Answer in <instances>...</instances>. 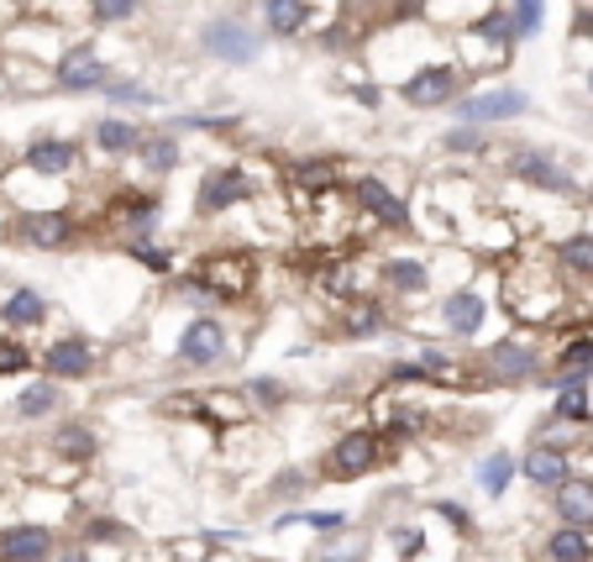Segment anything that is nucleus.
Returning <instances> with one entry per match:
<instances>
[{
	"instance_id": "nucleus-1",
	"label": "nucleus",
	"mask_w": 593,
	"mask_h": 562,
	"mask_svg": "<svg viewBox=\"0 0 593 562\" xmlns=\"http://www.w3.org/2000/svg\"><path fill=\"white\" fill-rule=\"evenodd\" d=\"M541 374H546V347L525 326L483 341L473 358V374L462 362V379H473L468 389H520V384H541Z\"/></svg>"
},
{
	"instance_id": "nucleus-2",
	"label": "nucleus",
	"mask_w": 593,
	"mask_h": 562,
	"mask_svg": "<svg viewBox=\"0 0 593 562\" xmlns=\"http://www.w3.org/2000/svg\"><path fill=\"white\" fill-rule=\"evenodd\" d=\"M389 462V442H384V431L378 426H347V431H337L331 437V447L320 452V483H357V479H368V473H378Z\"/></svg>"
},
{
	"instance_id": "nucleus-3",
	"label": "nucleus",
	"mask_w": 593,
	"mask_h": 562,
	"mask_svg": "<svg viewBox=\"0 0 593 562\" xmlns=\"http://www.w3.org/2000/svg\"><path fill=\"white\" fill-rule=\"evenodd\" d=\"M232 326L221 321L216 310H205V316H190V321L178 326L174 347H168V358H174L178 374H216L232 362Z\"/></svg>"
},
{
	"instance_id": "nucleus-4",
	"label": "nucleus",
	"mask_w": 593,
	"mask_h": 562,
	"mask_svg": "<svg viewBox=\"0 0 593 562\" xmlns=\"http://www.w3.org/2000/svg\"><path fill=\"white\" fill-rule=\"evenodd\" d=\"M257 195H263V184L247 163H211L195 184V222H221L242 205H257Z\"/></svg>"
},
{
	"instance_id": "nucleus-5",
	"label": "nucleus",
	"mask_w": 593,
	"mask_h": 562,
	"mask_svg": "<svg viewBox=\"0 0 593 562\" xmlns=\"http://www.w3.org/2000/svg\"><path fill=\"white\" fill-rule=\"evenodd\" d=\"M200 53L205 59L226 63V69H253L263 59V32H257L253 21L242 17V11H221V17H205L200 21Z\"/></svg>"
},
{
	"instance_id": "nucleus-6",
	"label": "nucleus",
	"mask_w": 593,
	"mask_h": 562,
	"mask_svg": "<svg viewBox=\"0 0 593 562\" xmlns=\"http://www.w3.org/2000/svg\"><path fill=\"white\" fill-rule=\"evenodd\" d=\"M489 310H494L489 284H452V289L436 295V326H441V337L457 341V347H468V341L483 337Z\"/></svg>"
},
{
	"instance_id": "nucleus-7",
	"label": "nucleus",
	"mask_w": 593,
	"mask_h": 562,
	"mask_svg": "<svg viewBox=\"0 0 593 562\" xmlns=\"http://www.w3.org/2000/svg\"><path fill=\"white\" fill-rule=\"evenodd\" d=\"M374 289L389 305H420L436 289V258L420 253H384L374 263Z\"/></svg>"
},
{
	"instance_id": "nucleus-8",
	"label": "nucleus",
	"mask_w": 593,
	"mask_h": 562,
	"mask_svg": "<svg viewBox=\"0 0 593 562\" xmlns=\"http://www.w3.org/2000/svg\"><path fill=\"white\" fill-rule=\"evenodd\" d=\"M499 163H504V174H510L514 184H525V190H541V195H577V180L568 174V163L552 159V153L535 147V142H510V147L499 153Z\"/></svg>"
},
{
	"instance_id": "nucleus-9",
	"label": "nucleus",
	"mask_w": 593,
	"mask_h": 562,
	"mask_svg": "<svg viewBox=\"0 0 593 562\" xmlns=\"http://www.w3.org/2000/svg\"><path fill=\"white\" fill-rule=\"evenodd\" d=\"M190 274L205 279L221 295V305H242L257 289V253H237V247H211L190 263Z\"/></svg>"
},
{
	"instance_id": "nucleus-10",
	"label": "nucleus",
	"mask_w": 593,
	"mask_h": 562,
	"mask_svg": "<svg viewBox=\"0 0 593 562\" xmlns=\"http://www.w3.org/2000/svg\"><path fill=\"white\" fill-rule=\"evenodd\" d=\"M111 84V63L100 53L95 38H74L59 48V59H53V90L59 95H100Z\"/></svg>"
},
{
	"instance_id": "nucleus-11",
	"label": "nucleus",
	"mask_w": 593,
	"mask_h": 562,
	"mask_svg": "<svg viewBox=\"0 0 593 562\" xmlns=\"http://www.w3.org/2000/svg\"><path fill=\"white\" fill-rule=\"evenodd\" d=\"M100 368V341L90 331H59V337L42 341L38 352V374L53 384H84L95 379Z\"/></svg>"
},
{
	"instance_id": "nucleus-12",
	"label": "nucleus",
	"mask_w": 593,
	"mask_h": 562,
	"mask_svg": "<svg viewBox=\"0 0 593 562\" xmlns=\"http://www.w3.org/2000/svg\"><path fill=\"white\" fill-rule=\"evenodd\" d=\"M347 195H352L357 216H368V222L384 226V232H399V237L416 232V211H410V201H405L399 190H389L384 174H352Z\"/></svg>"
},
{
	"instance_id": "nucleus-13",
	"label": "nucleus",
	"mask_w": 593,
	"mask_h": 562,
	"mask_svg": "<svg viewBox=\"0 0 593 562\" xmlns=\"http://www.w3.org/2000/svg\"><path fill=\"white\" fill-rule=\"evenodd\" d=\"M457 126H494V121H520L531 111V95L520 84H489V90H468L447 105Z\"/></svg>"
},
{
	"instance_id": "nucleus-14",
	"label": "nucleus",
	"mask_w": 593,
	"mask_h": 562,
	"mask_svg": "<svg viewBox=\"0 0 593 562\" xmlns=\"http://www.w3.org/2000/svg\"><path fill=\"white\" fill-rule=\"evenodd\" d=\"M11 237L21 247H32V253H63V247H74L84 237V226L69 205H59V211H17Z\"/></svg>"
},
{
	"instance_id": "nucleus-15",
	"label": "nucleus",
	"mask_w": 593,
	"mask_h": 562,
	"mask_svg": "<svg viewBox=\"0 0 593 562\" xmlns=\"http://www.w3.org/2000/svg\"><path fill=\"white\" fill-rule=\"evenodd\" d=\"M389 326H395V305L378 289H362V295H352V300H341L331 310V337L337 341H378Z\"/></svg>"
},
{
	"instance_id": "nucleus-16",
	"label": "nucleus",
	"mask_w": 593,
	"mask_h": 562,
	"mask_svg": "<svg viewBox=\"0 0 593 562\" xmlns=\"http://www.w3.org/2000/svg\"><path fill=\"white\" fill-rule=\"evenodd\" d=\"M395 90L410 111H447V105L462 95V69H457V63H420Z\"/></svg>"
},
{
	"instance_id": "nucleus-17",
	"label": "nucleus",
	"mask_w": 593,
	"mask_h": 562,
	"mask_svg": "<svg viewBox=\"0 0 593 562\" xmlns=\"http://www.w3.org/2000/svg\"><path fill=\"white\" fill-rule=\"evenodd\" d=\"M80 159H84V142L59 137V132H38V137L21 147V168L48 184H69L74 168H80Z\"/></svg>"
},
{
	"instance_id": "nucleus-18",
	"label": "nucleus",
	"mask_w": 593,
	"mask_h": 562,
	"mask_svg": "<svg viewBox=\"0 0 593 562\" xmlns=\"http://www.w3.org/2000/svg\"><path fill=\"white\" fill-rule=\"evenodd\" d=\"M48 458L63 462L69 473H84L100 458V426L90 416H59L48 426Z\"/></svg>"
},
{
	"instance_id": "nucleus-19",
	"label": "nucleus",
	"mask_w": 593,
	"mask_h": 562,
	"mask_svg": "<svg viewBox=\"0 0 593 562\" xmlns=\"http://www.w3.org/2000/svg\"><path fill=\"white\" fill-rule=\"evenodd\" d=\"M53 321V295L38 289V284H6L0 289V331L11 337H27V331H42Z\"/></svg>"
},
{
	"instance_id": "nucleus-20",
	"label": "nucleus",
	"mask_w": 593,
	"mask_h": 562,
	"mask_svg": "<svg viewBox=\"0 0 593 562\" xmlns=\"http://www.w3.org/2000/svg\"><path fill=\"white\" fill-rule=\"evenodd\" d=\"M541 389L552 395V416L546 421L568 426V431L593 426V379H583V374H541Z\"/></svg>"
},
{
	"instance_id": "nucleus-21",
	"label": "nucleus",
	"mask_w": 593,
	"mask_h": 562,
	"mask_svg": "<svg viewBox=\"0 0 593 562\" xmlns=\"http://www.w3.org/2000/svg\"><path fill=\"white\" fill-rule=\"evenodd\" d=\"M59 542H63L59 525L11 521V525H0V562H53Z\"/></svg>"
},
{
	"instance_id": "nucleus-22",
	"label": "nucleus",
	"mask_w": 593,
	"mask_h": 562,
	"mask_svg": "<svg viewBox=\"0 0 593 562\" xmlns=\"http://www.w3.org/2000/svg\"><path fill=\"white\" fill-rule=\"evenodd\" d=\"M310 284H316V300H326L331 310H337L341 300H352V295H362V289H368L362 268H357L347 253H320L316 268H310Z\"/></svg>"
},
{
	"instance_id": "nucleus-23",
	"label": "nucleus",
	"mask_w": 593,
	"mask_h": 562,
	"mask_svg": "<svg viewBox=\"0 0 593 562\" xmlns=\"http://www.w3.org/2000/svg\"><path fill=\"white\" fill-rule=\"evenodd\" d=\"M514 458H520V483H531L541 494H552L556 483L573 479V452H568V447L525 442V452H514Z\"/></svg>"
},
{
	"instance_id": "nucleus-24",
	"label": "nucleus",
	"mask_w": 593,
	"mask_h": 562,
	"mask_svg": "<svg viewBox=\"0 0 593 562\" xmlns=\"http://www.w3.org/2000/svg\"><path fill=\"white\" fill-rule=\"evenodd\" d=\"M63 405H69V395H63V384H53V379H27L11 395V421H21V426H53L63 416Z\"/></svg>"
},
{
	"instance_id": "nucleus-25",
	"label": "nucleus",
	"mask_w": 593,
	"mask_h": 562,
	"mask_svg": "<svg viewBox=\"0 0 593 562\" xmlns=\"http://www.w3.org/2000/svg\"><path fill=\"white\" fill-rule=\"evenodd\" d=\"M457 237L468 242V253H473V258H483V263L514 258V226H510V216H494V211L468 216V222L457 226Z\"/></svg>"
},
{
	"instance_id": "nucleus-26",
	"label": "nucleus",
	"mask_w": 593,
	"mask_h": 562,
	"mask_svg": "<svg viewBox=\"0 0 593 562\" xmlns=\"http://www.w3.org/2000/svg\"><path fill=\"white\" fill-rule=\"evenodd\" d=\"M462 42H478V48H489L494 63H504L514 53V27H510V11H504V0L499 6H483L478 17H468L462 27Z\"/></svg>"
},
{
	"instance_id": "nucleus-27",
	"label": "nucleus",
	"mask_w": 593,
	"mask_h": 562,
	"mask_svg": "<svg viewBox=\"0 0 593 562\" xmlns=\"http://www.w3.org/2000/svg\"><path fill=\"white\" fill-rule=\"evenodd\" d=\"M520 483V458H514L510 447H494V452H483L473 462V489L483 500H510V489Z\"/></svg>"
},
{
	"instance_id": "nucleus-28",
	"label": "nucleus",
	"mask_w": 593,
	"mask_h": 562,
	"mask_svg": "<svg viewBox=\"0 0 593 562\" xmlns=\"http://www.w3.org/2000/svg\"><path fill=\"white\" fill-rule=\"evenodd\" d=\"M552 521L593 531V473H573L568 483L552 489Z\"/></svg>"
},
{
	"instance_id": "nucleus-29",
	"label": "nucleus",
	"mask_w": 593,
	"mask_h": 562,
	"mask_svg": "<svg viewBox=\"0 0 593 562\" xmlns=\"http://www.w3.org/2000/svg\"><path fill=\"white\" fill-rule=\"evenodd\" d=\"M74 542H84L90 552H121V546L137 542V525L116 521L111 510H84L80 525H74Z\"/></svg>"
},
{
	"instance_id": "nucleus-30",
	"label": "nucleus",
	"mask_w": 593,
	"mask_h": 562,
	"mask_svg": "<svg viewBox=\"0 0 593 562\" xmlns=\"http://www.w3.org/2000/svg\"><path fill=\"white\" fill-rule=\"evenodd\" d=\"M257 17H263V38L295 42V38L310 32L316 11H310V0H263V6H257Z\"/></svg>"
},
{
	"instance_id": "nucleus-31",
	"label": "nucleus",
	"mask_w": 593,
	"mask_h": 562,
	"mask_svg": "<svg viewBox=\"0 0 593 562\" xmlns=\"http://www.w3.org/2000/svg\"><path fill=\"white\" fill-rule=\"evenodd\" d=\"M142 121H132V116H100V121H90V147L95 153H105V159H132L142 147Z\"/></svg>"
},
{
	"instance_id": "nucleus-32",
	"label": "nucleus",
	"mask_w": 593,
	"mask_h": 562,
	"mask_svg": "<svg viewBox=\"0 0 593 562\" xmlns=\"http://www.w3.org/2000/svg\"><path fill=\"white\" fill-rule=\"evenodd\" d=\"M132 159L142 163V174H153V180H168L178 168V159H184V147H178V132H168V126H159V132H142V147L132 153Z\"/></svg>"
},
{
	"instance_id": "nucleus-33",
	"label": "nucleus",
	"mask_w": 593,
	"mask_h": 562,
	"mask_svg": "<svg viewBox=\"0 0 593 562\" xmlns=\"http://www.w3.org/2000/svg\"><path fill=\"white\" fill-rule=\"evenodd\" d=\"M237 389H242V400H247L253 416H278V410L295 405V389L278 379V374H253V379H242Z\"/></svg>"
},
{
	"instance_id": "nucleus-34",
	"label": "nucleus",
	"mask_w": 593,
	"mask_h": 562,
	"mask_svg": "<svg viewBox=\"0 0 593 562\" xmlns=\"http://www.w3.org/2000/svg\"><path fill=\"white\" fill-rule=\"evenodd\" d=\"M541 562H593V531H577V525H552L541 542H535Z\"/></svg>"
},
{
	"instance_id": "nucleus-35",
	"label": "nucleus",
	"mask_w": 593,
	"mask_h": 562,
	"mask_svg": "<svg viewBox=\"0 0 593 562\" xmlns=\"http://www.w3.org/2000/svg\"><path fill=\"white\" fill-rule=\"evenodd\" d=\"M384 542H389L395 562H420L431 552V531H426V521H389L384 525Z\"/></svg>"
},
{
	"instance_id": "nucleus-36",
	"label": "nucleus",
	"mask_w": 593,
	"mask_h": 562,
	"mask_svg": "<svg viewBox=\"0 0 593 562\" xmlns=\"http://www.w3.org/2000/svg\"><path fill=\"white\" fill-rule=\"evenodd\" d=\"M546 374H583L593 379V331H573V337L562 341L546 362Z\"/></svg>"
},
{
	"instance_id": "nucleus-37",
	"label": "nucleus",
	"mask_w": 593,
	"mask_h": 562,
	"mask_svg": "<svg viewBox=\"0 0 593 562\" xmlns=\"http://www.w3.org/2000/svg\"><path fill=\"white\" fill-rule=\"evenodd\" d=\"M552 258L562 274H573V279H589L593 284V232H573V237H562L552 247Z\"/></svg>"
},
{
	"instance_id": "nucleus-38",
	"label": "nucleus",
	"mask_w": 593,
	"mask_h": 562,
	"mask_svg": "<svg viewBox=\"0 0 593 562\" xmlns=\"http://www.w3.org/2000/svg\"><path fill=\"white\" fill-rule=\"evenodd\" d=\"M121 253L137 263V268H147V274H159V279H174L178 274V258H174V247L168 242H121Z\"/></svg>"
},
{
	"instance_id": "nucleus-39",
	"label": "nucleus",
	"mask_w": 593,
	"mask_h": 562,
	"mask_svg": "<svg viewBox=\"0 0 593 562\" xmlns=\"http://www.w3.org/2000/svg\"><path fill=\"white\" fill-rule=\"evenodd\" d=\"M368 552H374V546H368V537L352 525V531L326 537L320 546H310V558H305V562H368Z\"/></svg>"
},
{
	"instance_id": "nucleus-40",
	"label": "nucleus",
	"mask_w": 593,
	"mask_h": 562,
	"mask_svg": "<svg viewBox=\"0 0 593 562\" xmlns=\"http://www.w3.org/2000/svg\"><path fill=\"white\" fill-rule=\"evenodd\" d=\"M316 473H299V468H278L274 479H268V489H263V500L268 504H289V510H295L299 500H305V494H310V489H316Z\"/></svg>"
},
{
	"instance_id": "nucleus-41",
	"label": "nucleus",
	"mask_w": 593,
	"mask_h": 562,
	"mask_svg": "<svg viewBox=\"0 0 593 562\" xmlns=\"http://www.w3.org/2000/svg\"><path fill=\"white\" fill-rule=\"evenodd\" d=\"M420 510H426V515H436V521H441V525H452L457 537H468V542H473V537H478V515H473V510H468V504H462V500H447V494H431V500L420 504Z\"/></svg>"
},
{
	"instance_id": "nucleus-42",
	"label": "nucleus",
	"mask_w": 593,
	"mask_h": 562,
	"mask_svg": "<svg viewBox=\"0 0 593 562\" xmlns=\"http://www.w3.org/2000/svg\"><path fill=\"white\" fill-rule=\"evenodd\" d=\"M80 11L90 27H126L142 17V0H80Z\"/></svg>"
},
{
	"instance_id": "nucleus-43",
	"label": "nucleus",
	"mask_w": 593,
	"mask_h": 562,
	"mask_svg": "<svg viewBox=\"0 0 593 562\" xmlns=\"http://www.w3.org/2000/svg\"><path fill=\"white\" fill-rule=\"evenodd\" d=\"M105 101H116V105H137V111H163V95L153 90V84H142V80H116L111 74V84L100 90Z\"/></svg>"
},
{
	"instance_id": "nucleus-44",
	"label": "nucleus",
	"mask_w": 593,
	"mask_h": 562,
	"mask_svg": "<svg viewBox=\"0 0 593 562\" xmlns=\"http://www.w3.org/2000/svg\"><path fill=\"white\" fill-rule=\"evenodd\" d=\"M27 374H38V352L21 337L0 331V379H27Z\"/></svg>"
},
{
	"instance_id": "nucleus-45",
	"label": "nucleus",
	"mask_w": 593,
	"mask_h": 562,
	"mask_svg": "<svg viewBox=\"0 0 593 562\" xmlns=\"http://www.w3.org/2000/svg\"><path fill=\"white\" fill-rule=\"evenodd\" d=\"M441 153H457V159H483L489 153V132L483 126H447L441 137H436Z\"/></svg>"
},
{
	"instance_id": "nucleus-46",
	"label": "nucleus",
	"mask_w": 593,
	"mask_h": 562,
	"mask_svg": "<svg viewBox=\"0 0 593 562\" xmlns=\"http://www.w3.org/2000/svg\"><path fill=\"white\" fill-rule=\"evenodd\" d=\"M504 11H510L514 42L541 38V27H546V0H504Z\"/></svg>"
},
{
	"instance_id": "nucleus-47",
	"label": "nucleus",
	"mask_w": 593,
	"mask_h": 562,
	"mask_svg": "<svg viewBox=\"0 0 593 562\" xmlns=\"http://www.w3.org/2000/svg\"><path fill=\"white\" fill-rule=\"evenodd\" d=\"M242 116L237 111H226V116H211V111H184V116L168 121V132H211V137H226V132H237Z\"/></svg>"
},
{
	"instance_id": "nucleus-48",
	"label": "nucleus",
	"mask_w": 593,
	"mask_h": 562,
	"mask_svg": "<svg viewBox=\"0 0 593 562\" xmlns=\"http://www.w3.org/2000/svg\"><path fill=\"white\" fill-rule=\"evenodd\" d=\"M347 95H352L362 111H384V84L378 80H352L347 84Z\"/></svg>"
},
{
	"instance_id": "nucleus-49",
	"label": "nucleus",
	"mask_w": 593,
	"mask_h": 562,
	"mask_svg": "<svg viewBox=\"0 0 593 562\" xmlns=\"http://www.w3.org/2000/svg\"><path fill=\"white\" fill-rule=\"evenodd\" d=\"M105 552H90L84 542H59V552H53V562H100Z\"/></svg>"
},
{
	"instance_id": "nucleus-50",
	"label": "nucleus",
	"mask_w": 593,
	"mask_h": 562,
	"mask_svg": "<svg viewBox=\"0 0 593 562\" xmlns=\"http://www.w3.org/2000/svg\"><path fill=\"white\" fill-rule=\"evenodd\" d=\"M573 32H577V38H589V32H593V11H589V6H577V17H573Z\"/></svg>"
},
{
	"instance_id": "nucleus-51",
	"label": "nucleus",
	"mask_w": 593,
	"mask_h": 562,
	"mask_svg": "<svg viewBox=\"0 0 593 562\" xmlns=\"http://www.w3.org/2000/svg\"><path fill=\"white\" fill-rule=\"evenodd\" d=\"M583 84H589V95H593V69H589V80H583Z\"/></svg>"
}]
</instances>
